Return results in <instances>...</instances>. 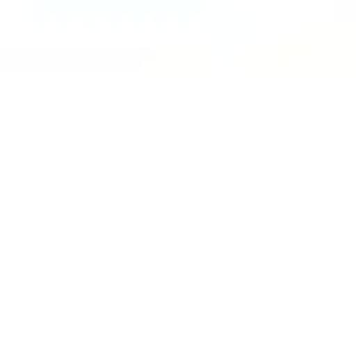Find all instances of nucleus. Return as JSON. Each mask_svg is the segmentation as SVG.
<instances>
[]
</instances>
